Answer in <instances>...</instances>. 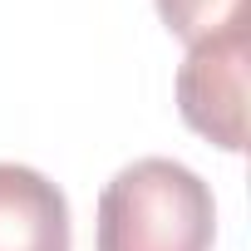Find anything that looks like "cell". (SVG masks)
I'll list each match as a JSON object with an SVG mask.
<instances>
[{"label": "cell", "mask_w": 251, "mask_h": 251, "mask_svg": "<svg viewBox=\"0 0 251 251\" xmlns=\"http://www.w3.org/2000/svg\"><path fill=\"white\" fill-rule=\"evenodd\" d=\"M246 54H251V30L241 25L192 45L177 69L182 123L226 153L246 148Z\"/></svg>", "instance_id": "cell-2"}, {"label": "cell", "mask_w": 251, "mask_h": 251, "mask_svg": "<svg viewBox=\"0 0 251 251\" xmlns=\"http://www.w3.org/2000/svg\"><path fill=\"white\" fill-rule=\"evenodd\" d=\"M0 251H69V202L25 163H0Z\"/></svg>", "instance_id": "cell-3"}, {"label": "cell", "mask_w": 251, "mask_h": 251, "mask_svg": "<svg viewBox=\"0 0 251 251\" xmlns=\"http://www.w3.org/2000/svg\"><path fill=\"white\" fill-rule=\"evenodd\" d=\"M212 187L173 158H138L99 192V251H212Z\"/></svg>", "instance_id": "cell-1"}, {"label": "cell", "mask_w": 251, "mask_h": 251, "mask_svg": "<svg viewBox=\"0 0 251 251\" xmlns=\"http://www.w3.org/2000/svg\"><path fill=\"white\" fill-rule=\"evenodd\" d=\"M158 15L177 40L202 45L246 25V0H158Z\"/></svg>", "instance_id": "cell-4"}]
</instances>
